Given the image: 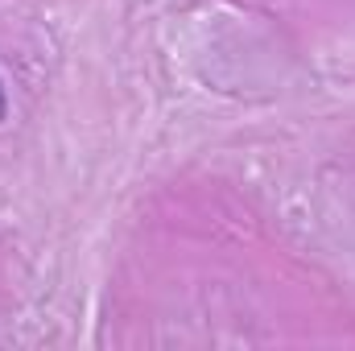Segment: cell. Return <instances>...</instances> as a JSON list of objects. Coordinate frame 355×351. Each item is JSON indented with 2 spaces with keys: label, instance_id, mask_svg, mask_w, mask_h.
Returning <instances> with one entry per match:
<instances>
[{
  "label": "cell",
  "instance_id": "1",
  "mask_svg": "<svg viewBox=\"0 0 355 351\" xmlns=\"http://www.w3.org/2000/svg\"><path fill=\"white\" fill-rule=\"evenodd\" d=\"M8 116V95H4V83H0V120Z\"/></svg>",
  "mask_w": 355,
  "mask_h": 351
}]
</instances>
